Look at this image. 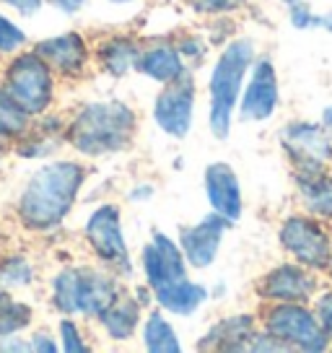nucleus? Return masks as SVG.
<instances>
[{
    "label": "nucleus",
    "mask_w": 332,
    "mask_h": 353,
    "mask_svg": "<svg viewBox=\"0 0 332 353\" xmlns=\"http://www.w3.org/2000/svg\"><path fill=\"white\" fill-rule=\"evenodd\" d=\"M83 182V169L73 161H55L32 176L21 195V221L29 229H52L68 216Z\"/></svg>",
    "instance_id": "f257e3e1"
},
{
    "label": "nucleus",
    "mask_w": 332,
    "mask_h": 353,
    "mask_svg": "<svg viewBox=\"0 0 332 353\" xmlns=\"http://www.w3.org/2000/svg\"><path fill=\"white\" fill-rule=\"evenodd\" d=\"M135 132V114L120 101H96L78 112L68 141L86 156L117 154L130 143Z\"/></svg>",
    "instance_id": "f03ea898"
},
{
    "label": "nucleus",
    "mask_w": 332,
    "mask_h": 353,
    "mask_svg": "<svg viewBox=\"0 0 332 353\" xmlns=\"http://www.w3.org/2000/svg\"><path fill=\"white\" fill-rule=\"evenodd\" d=\"M255 60V44L236 39L221 52L211 73V130L216 138L231 132V114L236 99L242 97V83Z\"/></svg>",
    "instance_id": "7ed1b4c3"
},
{
    "label": "nucleus",
    "mask_w": 332,
    "mask_h": 353,
    "mask_svg": "<svg viewBox=\"0 0 332 353\" xmlns=\"http://www.w3.org/2000/svg\"><path fill=\"white\" fill-rule=\"evenodd\" d=\"M117 299V286L110 276L94 270H63L55 278V304L65 314H101Z\"/></svg>",
    "instance_id": "20e7f679"
},
{
    "label": "nucleus",
    "mask_w": 332,
    "mask_h": 353,
    "mask_svg": "<svg viewBox=\"0 0 332 353\" xmlns=\"http://www.w3.org/2000/svg\"><path fill=\"white\" fill-rule=\"evenodd\" d=\"M265 330L286 343L288 348L299 351H324L327 348V332L322 330L317 314L301 307L299 301H278L276 307L265 312Z\"/></svg>",
    "instance_id": "39448f33"
},
{
    "label": "nucleus",
    "mask_w": 332,
    "mask_h": 353,
    "mask_svg": "<svg viewBox=\"0 0 332 353\" xmlns=\"http://www.w3.org/2000/svg\"><path fill=\"white\" fill-rule=\"evenodd\" d=\"M26 114H39L52 99L50 68L39 55H21L8 68V83L3 88Z\"/></svg>",
    "instance_id": "423d86ee"
},
{
    "label": "nucleus",
    "mask_w": 332,
    "mask_h": 353,
    "mask_svg": "<svg viewBox=\"0 0 332 353\" xmlns=\"http://www.w3.org/2000/svg\"><path fill=\"white\" fill-rule=\"evenodd\" d=\"M280 244L304 268H327L332 260V244L327 232L314 219L291 216L280 226Z\"/></svg>",
    "instance_id": "0eeeda50"
},
{
    "label": "nucleus",
    "mask_w": 332,
    "mask_h": 353,
    "mask_svg": "<svg viewBox=\"0 0 332 353\" xmlns=\"http://www.w3.org/2000/svg\"><path fill=\"white\" fill-rule=\"evenodd\" d=\"M280 143L296 164V174L320 172L332 159V135L322 125L311 122H291L280 130Z\"/></svg>",
    "instance_id": "6e6552de"
},
{
    "label": "nucleus",
    "mask_w": 332,
    "mask_h": 353,
    "mask_svg": "<svg viewBox=\"0 0 332 353\" xmlns=\"http://www.w3.org/2000/svg\"><path fill=\"white\" fill-rule=\"evenodd\" d=\"M192 110H195V86L192 78L185 73L177 81L166 83V88L158 94L154 107L156 125L172 138H185L192 128Z\"/></svg>",
    "instance_id": "1a4fd4ad"
},
{
    "label": "nucleus",
    "mask_w": 332,
    "mask_h": 353,
    "mask_svg": "<svg viewBox=\"0 0 332 353\" xmlns=\"http://www.w3.org/2000/svg\"><path fill=\"white\" fill-rule=\"evenodd\" d=\"M86 236L104 263L130 270V254H127V244L122 236L120 210L114 205H101L99 210H94V216L86 223Z\"/></svg>",
    "instance_id": "9d476101"
},
{
    "label": "nucleus",
    "mask_w": 332,
    "mask_h": 353,
    "mask_svg": "<svg viewBox=\"0 0 332 353\" xmlns=\"http://www.w3.org/2000/svg\"><path fill=\"white\" fill-rule=\"evenodd\" d=\"M143 270L151 291H158L187 278V260L182 254V247H177L166 234L156 232L154 242L143 247Z\"/></svg>",
    "instance_id": "9b49d317"
},
{
    "label": "nucleus",
    "mask_w": 332,
    "mask_h": 353,
    "mask_svg": "<svg viewBox=\"0 0 332 353\" xmlns=\"http://www.w3.org/2000/svg\"><path fill=\"white\" fill-rule=\"evenodd\" d=\"M231 226V221L223 219L221 213L213 210V216H205V219L189 226V229H182V239H179V247H182V254L192 268H208V265L216 260L218 254V247H221L223 232Z\"/></svg>",
    "instance_id": "f8f14e48"
},
{
    "label": "nucleus",
    "mask_w": 332,
    "mask_h": 353,
    "mask_svg": "<svg viewBox=\"0 0 332 353\" xmlns=\"http://www.w3.org/2000/svg\"><path fill=\"white\" fill-rule=\"evenodd\" d=\"M278 107V78L270 60H257L249 86L242 91V120L262 122L273 117Z\"/></svg>",
    "instance_id": "ddd939ff"
},
{
    "label": "nucleus",
    "mask_w": 332,
    "mask_h": 353,
    "mask_svg": "<svg viewBox=\"0 0 332 353\" xmlns=\"http://www.w3.org/2000/svg\"><path fill=\"white\" fill-rule=\"evenodd\" d=\"M317 281L304 270V265H278L260 281V296L273 299V301H299L304 304L314 294Z\"/></svg>",
    "instance_id": "4468645a"
},
{
    "label": "nucleus",
    "mask_w": 332,
    "mask_h": 353,
    "mask_svg": "<svg viewBox=\"0 0 332 353\" xmlns=\"http://www.w3.org/2000/svg\"><path fill=\"white\" fill-rule=\"evenodd\" d=\"M205 195L211 200L216 213H221L223 219L239 221L242 216V188L239 179L229 164L216 161L205 169Z\"/></svg>",
    "instance_id": "2eb2a0df"
},
{
    "label": "nucleus",
    "mask_w": 332,
    "mask_h": 353,
    "mask_svg": "<svg viewBox=\"0 0 332 353\" xmlns=\"http://www.w3.org/2000/svg\"><path fill=\"white\" fill-rule=\"evenodd\" d=\"M255 322L252 317H226L218 325H213L208 335L200 341V348H213V351H247L249 341L255 338Z\"/></svg>",
    "instance_id": "dca6fc26"
},
{
    "label": "nucleus",
    "mask_w": 332,
    "mask_h": 353,
    "mask_svg": "<svg viewBox=\"0 0 332 353\" xmlns=\"http://www.w3.org/2000/svg\"><path fill=\"white\" fill-rule=\"evenodd\" d=\"M37 55L50 65H55L60 73H78L86 63V44L78 34H63L55 39L39 42Z\"/></svg>",
    "instance_id": "f3484780"
},
{
    "label": "nucleus",
    "mask_w": 332,
    "mask_h": 353,
    "mask_svg": "<svg viewBox=\"0 0 332 353\" xmlns=\"http://www.w3.org/2000/svg\"><path fill=\"white\" fill-rule=\"evenodd\" d=\"M156 301L161 304V309L172 312V314H192L195 309L208 299V288L189 281V278H182L177 283H169V286L154 291Z\"/></svg>",
    "instance_id": "a211bd4d"
},
{
    "label": "nucleus",
    "mask_w": 332,
    "mask_h": 353,
    "mask_svg": "<svg viewBox=\"0 0 332 353\" xmlns=\"http://www.w3.org/2000/svg\"><path fill=\"white\" fill-rule=\"evenodd\" d=\"M138 70L154 81H161V83H172L179 76H185L182 55L174 47H166V44L145 50L143 55L138 57Z\"/></svg>",
    "instance_id": "6ab92c4d"
},
{
    "label": "nucleus",
    "mask_w": 332,
    "mask_h": 353,
    "mask_svg": "<svg viewBox=\"0 0 332 353\" xmlns=\"http://www.w3.org/2000/svg\"><path fill=\"white\" fill-rule=\"evenodd\" d=\"M296 182H299V192L307 210L320 219H332V176L320 169V172L296 174Z\"/></svg>",
    "instance_id": "aec40b11"
},
{
    "label": "nucleus",
    "mask_w": 332,
    "mask_h": 353,
    "mask_svg": "<svg viewBox=\"0 0 332 353\" xmlns=\"http://www.w3.org/2000/svg\"><path fill=\"white\" fill-rule=\"evenodd\" d=\"M101 325L107 327L114 341H125L130 338L133 330L138 327V320H141V304L133 301L130 296H117L110 307L99 314Z\"/></svg>",
    "instance_id": "412c9836"
},
{
    "label": "nucleus",
    "mask_w": 332,
    "mask_h": 353,
    "mask_svg": "<svg viewBox=\"0 0 332 353\" xmlns=\"http://www.w3.org/2000/svg\"><path fill=\"white\" fill-rule=\"evenodd\" d=\"M101 63L110 70L112 76H125L127 70H133L138 65V57H141V50L133 39H112L101 47Z\"/></svg>",
    "instance_id": "4be33fe9"
},
{
    "label": "nucleus",
    "mask_w": 332,
    "mask_h": 353,
    "mask_svg": "<svg viewBox=\"0 0 332 353\" xmlns=\"http://www.w3.org/2000/svg\"><path fill=\"white\" fill-rule=\"evenodd\" d=\"M143 343H145V348L154 353H179V348H182L177 341L174 327H172L158 312H154V314L148 317V322H145Z\"/></svg>",
    "instance_id": "5701e85b"
},
{
    "label": "nucleus",
    "mask_w": 332,
    "mask_h": 353,
    "mask_svg": "<svg viewBox=\"0 0 332 353\" xmlns=\"http://www.w3.org/2000/svg\"><path fill=\"white\" fill-rule=\"evenodd\" d=\"M32 320V309L26 304H19V301H11L0 291V335H11V332L26 327Z\"/></svg>",
    "instance_id": "b1692460"
},
{
    "label": "nucleus",
    "mask_w": 332,
    "mask_h": 353,
    "mask_svg": "<svg viewBox=\"0 0 332 353\" xmlns=\"http://www.w3.org/2000/svg\"><path fill=\"white\" fill-rule=\"evenodd\" d=\"M23 130H26V112L6 91H0V135H19Z\"/></svg>",
    "instance_id": "393cba45"
},
{
    "label": "nucleus",
    "mask_w": 332,
    "mask_h": 353,
    "mask_svg": "<svg viewBox=\"0 0 332 353\" xmlns=\"http://www.w3.org/2000/svg\"><path fill=\"white\" fill-rule=\"evenodd\" d=\"M0 278H3L6 283L21 286V283H29V281H32V268H29L26 260H21V257H13V260H8V263L3 265Z\"/></svg>",
    "instance_id": "a878e982"
},
{
    "label": "nucleus",
    "mask_w": 332,
    "mask_h": 353,
    "mask_svg": "<svg viewBox=\"0 0 332 353\" xmlns=\"http://www.w3.org/2000/svg\"><path fill=\"white\" fill-rule=\"evenodd\" d=\"M244 0H187V6L198 13H208V16H218V13H229L239 8Z\"/></svg>",
    "instance_id": "bb28decb"
},
{
    "label": "nucleus",
    "mask_w": 332,
    "mask_h": 353,
    "mask_svg": "<svg viewBox=\"0 0 332 353\" xmlns=\"http://www.w3.org/2000/svg\"><path fill=\"white\" fill-rule=\"evenodd\" d=\"M21 44H23L21 29H19L16 23L8 21V19L0 16V50H3V52H11V50L21 47Z\"/></svg>",
    "instance_id": "cd10ccee"
},
{
    "label": "nucleus",
    "mask_w": 332,
    "mask_h": 353,
    "mask_svg": "<svg viewBox=\"0 0 332 353\" xmlns=\"http://www.w3.org/2000/svg\"><path fill=\"white\" fill-rule=\"evenodd\" d=\"M60 335H63V348H65V351H70V353L86 351V343L81 341V332H78V327L70 320L60 322Z\"/></svg>",
    "instance_id": "c85d7f7f"
},
{
    "label": "nucleus",
    "mask_w": 332,
    "mask_h": 353,
    "mask_svg": "<svg viewBox=\"0 0 332 353\" xmlns=\"http://www.w3.org/2000/svg\"><path fill=\"white\" fill-rule=\"evenodd\" d=\"M291 23H293L296 29H317V16L311 13L309 6L293 3V6H291Z\"/></svg>",
    "instance_id": "c756f323"
},
{
    "label": "nucleus",
    "mask_w": 332,
    "mask_h": 353,
    "mask_svg": "<svg viewBox=\"0 0 332 353\" xmlns=\"http://www.w3.org/2000/svg\"><path fill=\"white\" fill-rule=\"evenodd\" d=\"M317 320H320L322 330L327 332V338H332V294L317 299Z\"/></svg>",
    "instance_id": "7c9ffc66"
},
{
    "label": "nucleus",
    "mask_w": 332,
    "mask_h": 353,
    "mask_svg": "<svg viewBox=\"0 0 332 353\" xmlns=\"http://www.w3.org/2000/svg\"><path fill=\"white\" fill-rule=\"evenodd\" d=\"M3 3L13 6V8L19 13H23V16H32V13H37L39 6H42V0H3Z\"/></svg>",
    "instance_id": "2f4dec72"
},
{
    "label": "nucleus",
    "mask_w": 332,
    "mask_h": 353,
    "mask_svg": "<svg viewBox=\"0 0 332 353\" xmlns=\"http://www.w3.org/2000/svg\"><path fill=\"white\" fill-rule=\"evenodd\" d=\"M52 6H57L60 11H65V13H76L86 0H50Z\"/></svg>",
    "instance_id": "473e14b6"
},
{
    "label": "nucleus",
    "mask_w": 332,
    "mask_h": 353,
    "mask_svg": "<svg viewBox=\"0 0 332 353\" xmlns=\"http://www.w3.org/2000/svg\"><path fill=\"white\" fill-rule=\"evenodd\" d=\"M32 348H34V351H45V353H52V351H55V343L50 341V338H47V335H37V338H34V343H32Z\"/></svg>",
    "instance_id": "72a5a7b5"
},
{
    "label": "nucleus",
    "mask_w": 332,
    "mask_h": 353,
    "mask_svg": "<svg viewBox=\"0 0 332 353\" xmlns=\"http://www.w3.org/2000/svg\"><path fill=\"white\" fill-rule=\"evenodd\" d=\"M182 55H187V57H200V55H203V44L195 42V39H187V42L182 44Z\"/></svg>",
    "instance_id": "f704fd0d"
},
{
    "label": "nucleus",
    "mask_w": 332,
    "mask_h": 353,
    "mask_svg": "<svg viewBox=\"0 0 332 353\" xmlns=\"http://www.w3.org/2000/svg\"><path fill=\"white\" fill-rule=\"evenodd\" d=\"M322 128H324L327 135H332V107H327L324 114H322Z\"/></svg>",
    "instance_id": "c9c22d12"
},
{
    "label": "nucleus",
    "mask_w": 332,
    "mask_h": 353,
    "mask_svg": "<svg viewBox=\"0 0 332 353\" xmlns=\"http://www.w3.org/2000/svg\"><path fill=\"white\" fill-rule=\"evenodd\" d=\"M280 3H286V6H293V3H299V0H280Z\"/></svg>",
    "instance_id": "e433bc0d"
},
{
    "label": "nucleus",
    "mask_w": 332,
    "mask_h": 353,
    "mask_svg": "<svg viewBox=\"0 0 332 353\" xmlns=\"http://www.w3.org/2000/svg\"><path fill=\"white\" fill-rule=\"evenodd\" d=\"M112 3H133V0H112Z\"/></svg>",
    "instance_id": "4c0bfd02"
},
{
    "label": "nucleus",
    "mask_w": 332,
    "mask_h": 353,
    "mask_svg": "<svg viewBox=\"0 0 332 353\" xmlns=\"http://www.w3.org/2000/svg\"><path fill=\"white\" fill-rule=\"evenodd\" d=\"M327 268H330V276H332V260H330V265H327Z\"/></svg>",
    "instance_id": "58836bf2"
}]
</instances>
